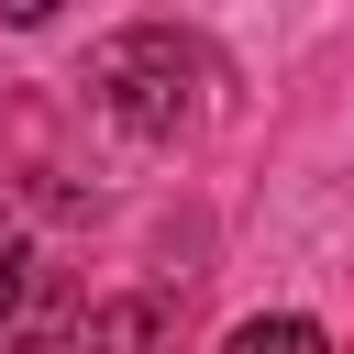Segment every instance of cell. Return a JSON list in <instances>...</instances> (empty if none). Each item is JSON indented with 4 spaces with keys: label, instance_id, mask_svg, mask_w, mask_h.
<instances>
[{
    "label": "cell",
    "instance_id": "cell-1",
    "mask_svg": "<svg viewBox=\"0 0 354 354\" xmlns=\"http://www.w3.org/2000/svg\"><path fill=\"white\" fill-rule=\"evenodd\" d=\"M88 88H100V111L122 122V133H177L188 111H199V55L166 33V22H133V33H111L100 55H88Z\"/></svg>",
    "mask_w": 354,
    "mask_h": 354
},
{
    "label": "cell",
    "instance_id": "cell-2",
    "mask_svg": "<svg viewBox=\"0 0 354 354\" xmlns=\"http://www.w3.org/2000/svg\"><path fill=\"white\" fill-rule=\"evenodd\" d=\"M221 354H332V332H321L310 310H254V321H232Z\"/></svg>",
    "mask_w": 354,
    "mask_h": 354
},
{
    "label": "cell",
    "instance_id": "cell-3",
    "mask_svg": "<svg viewBox=\"0 0 354 354\" xmlns=\"http://www.w3.org/2000/svg\"><path fill=\"white\" fill-rule=\"evenodd\" d=\"M77 354H155V299H111V310H88Z\"/></svg>",
    "mask_w": 354,
    "mask_h": 354
},
{
    "label": "cell",
    "instance_id": "cell-4",
    "mask_svg": "<svg viewBox=\"0 0 354 354\" xmlns=\"http://www.w3.org/2000/svg\"><path fill=\"white\" fill-rule=\"evenodd\" d=\"M33 288V243H22V221L0 210V299H22Z\"/></svg>",
    "mask_w": 354,
    "mask_h": 354
},
{
    "label": "cell",
    "instance_id": "cell-5",
    "mask_svg": "<svg viewBox=\"0 0 354 354\" xmlns=\"http://www.w3.org/2000/svg\"><path fill=\"white\" fill-rule=\"evenodd\" d=\"M0 22H11V33H33V22H55V0H0Z\"/></svg>",
    "mask_w": 354,
    "mask_h": 354
}]
</instances>
